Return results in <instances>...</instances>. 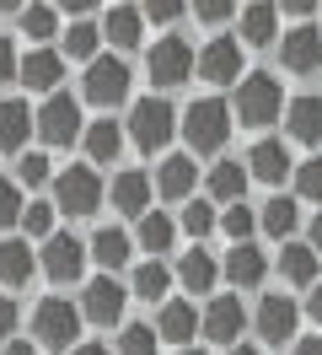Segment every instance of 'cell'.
Here are the masks:
<instances>
[{
  "label": "cell",
  "instance_id": "1",
  "mask_svg": "<svg viewBox=\"0 0 322 355\" xmlns=\"http://www.w3.org/2000/svg\"><path fill=\"white\" fill-rule=\"evenodd\" d=\"M279 108H285V92H279V81L269 76V70H253V76H242V81H236V103H231V113L247 124V130L274 124Z\"/></svg>",
  "mask_w": 322,
  "mask_h": 355
},
{
  "label": "cell",
  "instance_id": "2",
  "mask_svg": "<svg viewBox=\"0 0 322 355\" xmlns=\"http://www.w3.org/2000/svg\"><path fill=\"white\" fill-rule=\"evenodd\" d=\"M231 103H220V97H199L188 113H183V135H188V146L199 156H210L220 151L226 140H231Z\"/></svg>",
  "mask_w": 322,
  "mask_h": 355
},
{
  "label": "cell",
  "instance_id": "3",
  "mask_svg": "<svg viewBox=\"0 0 322 355\" xmlns=\"http://www.w3.org/2000/svg\"><path fill=\"white\" fill-rule=\"evenodd\" d=\"M129 135H134L140 151H161L172 135H177V113H172V103H167V97H140V103L129 108Z\"/></svg>",
  "mask_w": 322,
  "mask_h": 355
},
{
  "label": "cell",
  "instance_id": "4",
  "mask_svg": "<svg viewBox=\"0 0 322 355\" xmlns=\"http://www.w3.org/2000/svg\"><path fill=\"white\" fill-rule=\"evenodd\" d=\"M33 334H38V345H48V350H70V339L81 334V312L70 307L64 296H43L38 312H33Z\"/></svg>",
  "mask_w": 322,
  "mask_h": 355
},
{
  "label": "cell",
  "instance_id": "5",
  "mask_svg": "<svg viewBox=\"0 0 322 355\" xmlns=\"http://www.w3.org/2000/svg\"><path fill=\"white\" fill-rule=\"evenodd\" d=\"M102 194L107 189L91 167H64V173L54 178V200H60V210H70V216H97Z\"/></svg>",
  "mask_w": 322,
  "mask_h": 355
},
{
  "label": "cell",
  "instance_id": "6",
  "mask_svg": "<svg viewBox=\"0 0 322 355\" xmlns=\"http://www.w3.org/2000/svg\"><path fill=\"white\" fill-rule=\"evenodd\" d=\"M86 103H97V108H113V103H124L129 97V65L124 60H113V54H97L91 65H86Z\"/></svg>",
  "mask_w": 322,
  "mask_h": 355
},
{
  "label": "cell",
  "instance_id": "7",
  "mask_svg": "<svg viewBox=\"0 0 322 355\" xmlns=\"http://www.w3.org/2000/svg\"><path fill=\"white\" fill-rule=\"evenodd\" d=\"M145 65H150V81H156V87H183L199 60H193L188 38H156V49H150Z\"/></svg>",
  "mask_w": 322,
  "mask_h": 355
},
{
  "label": "cell",
  "instance_id": "8",
  "mask_svg": "<svg viewBox=\"0 0 322 355\" xmlns=\"http://www.w3.org/2000/svg\"><path fill=\"white\" fill-rule=\"evenodd\" d=\"M38 135L48 146H70V140L81 135V108H75L70 92H54V97L38 108Z\"/></svg>",
  "mask_w": 322,
  "mask_h": 355
},
{
  "label": "cell",
  "instance_id": "9",
  "mask_svg": "<svg viewBox=\"0 0 322 355\" xmlns=\"http://www.w3.org/2000/svg\"><path fill=\"white\" fill-rule=\"evenodd\" d=\"M86 253H91V248L75 243L70 232H54V237L43 243V259H38V264H43V275H48V280H81Z\"/></svg>",
  "mask_w": 322,
  "mask_h": 355
},
{
  "label": "cell",
  "instance_id": "10",
  "mask_svg": "<svg viewBox=\"0 0 322 355\" xmlns=\"http://www.w3.org/2000/svg\"><path fill=\"white\" fill-rule=\"evenodd\" d=\"M124 302H129V291L118 286L113 275H97V280H86V291H81V312L91 323H118V318H124Z\"/></svg>",
  "mask_w": 322,
  "mask_h": 355
},
{
  "label": "cell",
  "instance_id": "11",
  "mask_svg": "<svg viewBox=\"0 0 322 355\" xmlns=\"http://www.w3.org/2000/svg\"><path fill=\"white\" fill-rule=\"evenodd\" d=\"M279 60H285V70H296V76H312V70L322 65V33L312 22L290 27V33L279 38Z\"/></svg>",
  "mask_w": 322,
  "mask_h": 355
},
{
  "label": "cell",
  "instance_id": "12",
  "mask_svg": "<svg viewBox=\"0 0 322 355\" xmlns=\"http://www.w3.org/2000/svg\"><path fill=\"white\" fill-rule=\"evenodd\" d=\"M199 81H215V87L242 81V44L236 38H210L204 54H199Z\"/></svg>",
  "mask_w": 322,
  "mask_h": 355
},
{
  "label": "cell",
  "instance_id": "13",
  "mask_svg": "<svg viewBox=\"0 0 322 355\" xmlns=\"http://www.w3.org/2000/svg\"><path fill=\"white\" fill-rule=\"evenodd\" d=\"M220 275H226V280H231L236 291H253V286H263V275H269V259H263V253H258L253 243H236L231 253H226Z\"/></svg>",
  "mask_w": 322,
  "mask_h": 355
},
{
  "label": "cell",
  "instance_id": "14",
  "mask_svg": "<svg viewBox=\"0 0 322 355\" xmlns=\"http://www.w3.org/2000/svg\"><path fill=\"white\" fill-rule=\"evenodd\" d=\"M21 81H27V92H60L64 81V54H54V49H33L27 60H21Z\"/></svg>",
  "mask_w": 322,
  "mask_h": 355
},
{
  "label": "cell",
  "instance_id": "15",
  "mask_svg": "<svg viewBox=\"0 0 322 355\" xmlns=\"http://www.w3.org/2000/svg\"><path fill=\"white\" fill-rule=\"evenodd\" d=\"M296 302L290 296H263V307H258V334L269 339V345H285L290 334H296Z\"/></svg>",
  "mask_w": 322,
  "mask_h": 355
},
{
  "label": "cell",
  "instance_id": "16",
  "mask_svg": "<svg viewBox=\"0 0 322 355\" xmlns=\"http://www.w3.org/2000/svg\"><path fill=\"white\" fill-rule=\"evenodd\" d=\"M247 173L263 178V183H285V173H296V162L285 151V140H258L253 156H247Z\"/></svg>",
  "mask_w": 322,
  "mask_h": 355
},
{
  "label": "cell",
  "instance_id": "17",
  "mask_svg": "<svg viewBox=\"0 0 322 355\" xmlns=\"http://www.w3.org/2000/svg\"><path fill=\"white\" fill-rule=\"evenodd\" d=\"M242 302L236 296H215L210 307H204V339H220V345H231L236 334H242Z\"/></svg>",
  "mask_w": 322,
  "mask_h": 355
},
{
  "label": "cell",
  "instance_id": "18",
  "mask_svg": "<svg viewBox=\"0 0 322 355\" xmlns=\"http://www.w3.org/2000/svg\"><path fill=\"white\" fill-rule=\"evenodd\" d=\"M285 124H290V140H306V146H317V140H322V97H317V92L296 97V103L285 108Z\"/></svg>",
  "mask_w": 322,
  "mask_h": 355
},
{
  "label": "cell",
  "instance_id": "19",
  "mask_svg": "<svg viewBox=\"0 0 322 355\" xmlns=\"http://www.w3.org/2000/svg\"><path fill=\"white\" fill-rule=\"evenodd\" d=\"M193 183H199L193 156H167V162L156 167V194H161V200H188Z\"/></svg>",
  "mask_w": 322,
  "mask_h": 355
},
{
  "label": "cell",
  "instance_id": "20",
  "mask_svg": "<svg viewBox=\"0 0 322 355\" xmlns=\"http://www.w3.org/2000/svg\"><path fill=\"white\" fill-rule=\"evenodd\" d=\"M140 27H145V11H140V6H107L102 38L113 49H134V44H140Z\"/></svg>",
  "mask_w": 322,
  "mask_h": 355
},
{
  "label": "cell",
  "instance_id": "21",
  "mask_svg": "<svg viewBox=\"0 0 322 355\" xmlns=\"http://www.w3.org/2000/svg\"><path fill=\"white\" fill-rule=\"evenodd\" d=\"M150 205V178L140 167H124V173L113 178V210H124V216H145Z\"/></svg>",
  "mask_w": 322,
  "mask_h": 355
},
{
  "label": "cell",
  "instance_id": "22",
  "mask_svg": "<svg viewBox=\"0 0 322 355\" xmlns=\"http://www.w3.org/2000/svg\"><path fill=\"white\" fill-rule=\"evenodd\" d=\"M156 334L161 339H172V345H188L193 334H199V312L188 307V302H161V312H156Z\"/></svg>",
  "mask_w": 322,
  "mask_h": 355
},
{
  "label": "cell",
  "instance_id": "23",
  "mask_svg": "<svg viewBox=\"0 0 322 355\" xmlns=\"http://www.w3.org/2000/svg\"><path fill=\"white\" fill-rule=\"evenodd\" d=\"M33 269H38L33 248L21 243V237H0V286H27Z\"/></svg>",
  "mask_w": 322,
  "mask_h": 355
},
{
  "label": "cell",
  "instance_id": "24",
  "mask_svg": "<svg viewBox=\"0 0 322 355\" xmlns=\"http://www.w3.org/2000/svg\"><path fill=\"white\" fill-rule=\"evenodd\" d=\"M33 130H38V113H27V103H0V151H21Z\"/></svg>",
  "mask_w": 322,
  "mask_h": 355
},
{
  "label": "cell",
  "instance_id": "25",
  "mask_svg": "<svg viewBox=\"0 0 322 355\" xmlns=\"http://www.w3.org/2000/svg\"><path fill=\"white\" fill-rule=\"evenodd\" d=\"M279 38V6H247L242 11V44H253V49H269Z\"/></svg>",
  "mask_w": 322,
  "mask_h": 355
},
{
  "label": "cell",
  "instance_id": "26",
  "mask_svg": "<svg viewBox=\"0 0 322 355\" xmlns=\"http://www.w3.org/2000/svg\"><path fill=\"white\" fill-rule=\"evenodd\" d=\"M177 280L193 291V296H204V291L220 280V264H215V253H204V248H193V253H183V264H177Z\"/></svg>",
  "mask_w": 322,
  "mask_h": 355
},
{
  "label": "cell",
  "instance_id": "27",
  "mask_svg": "<svg viewBox=\"0 0 322 355\" xmlns=\"http://www.w3.org/2000/svg\"><path fill=\"white\" fill-rule=\"evenodd\" d=\"M279 275H285L290 286H317V253H312V243H285Z\"/></svg>",
  "mask_w": 322,
  "mask_h": 355
},
{
  "label": "cell",
  "instance_id": "28",
  "mask_svg": "<svg viewBox=\"0 0 322 355\" xmlns=\"http://www.w3.org/2000/svg\"><path fill=\"white\" fill-rule=\"evenodd\" d=\"M210 194L220 205H242V194H247V167H242V162H215L210 167Z\"/></svg>",
  "mask_w": 322,
  "mask_h": 355
},
{
  "label": "cell",
  "instance_id": "29",
  "mask_svg": "<svg viewBox=\"0 0 322 355\" xmlns=\"http://www.w3.org/2000/svg\"><path fill=\"white\" fill-rule=\"evenodd\" d=\"M172 243H177V221L167 210H145L140 216V248L145 253H172Z\"/></svg>",
  "mask_w": 322,
  "mask_h": 355
},
{
  "label": "cell",
  "instance_id": "30",
  "mask_svg": "<svg viewBox=\"0 0 322 355\" xmlns=\"http://www.w3.org/2000/svg\"><path fill=\"white\" fill-rule=\"evenodd\" d=\"M86 248H91V259H97V264H102L107 275L129 264V237L118 232V226H102V232H97V237H91Z\"/></svg>",
  "mask_w": 322,
  "mask_h": 355
},
{
  "label": "cell",
  "instance_id": "31",
  "mask_svg": "<svg viewBox=\"0 0 322 355\" xmlns=\"http://www.w3.org/2000/svg\"><path fill=\"white\" fill-rule=\"evenodd\" d=\"M296 221H301V210H296V200H285V194H274V200L263 205V216H258V226H263L269 237H279V243L296 232Z\"/></svg>",
  "mask_w": 322,
  "mask_h": 355
},
{
  "label": "cell",
  "instance_id": "32",
  "mask_svg": "<svg viewBox=\"0 0 322 355\" xmlns=\"http://www.w3.org/2000/svg\"><path fill=\"white\" fill-rule=\"evenodd\" d=\"M118 146H124V130H118L113 119H97V124L86 130V156H91V162H113Z\"/></svg>",
  "mask_w": 322,
  "mask_h": 355
},
{
  "label": "cell",
  "instance_id": "33",
  "mask_svg": "<svg viewBox=\"0 0 322 355\" xmlns=\"http://www.w3.org/2000/svg\"><path fill=\"white\" fill-rule=\"evenodd\" d=\"M172 286V269L161 264V259H150V264L134 269V296H145V302H156V296H167Z\"/></svg>",
  "mask_w": 322,
  "mask_h": 355
},
{
  "label": "cell",
  "instance_id": "34",
  "mask_svg": "<svg viewBox=\"0 0 322 355\" xmlns=\"http://www.w3.org/2000/svg\"><path fill=\"white\" fill-rule=\"evenodd\" d=\"M54 27H60V11H54V6H21V33H27V38L48 44Z\"/></svg>",
  "mask_w": 322,
  "mask_h": 355
},
{
  "label": "cell",
  "instance_id": "35",
  "mask_svg": "<svg viewBox=\"0 0 322 355\" xmlns=\"http://www.w3.org/2000/svg\"><path fill=\"white\" fill-rule=\"evenodd\" d=\"M97 44H102V33L91 22H75L64 33V54H70V60H97Z\"/></svg>",
  "mask_w": 322,
  "mask_h": 355
},
{
  "label": "cell",
  "instance_id": "36",
  "mask_svg": "<svg viewBox=\"0 0 322 355\" xmlns=\"http://www.w3.org/2000/svg\"><path fill=\"white\" fill-rule=\"evenodd\" d=\"M156 345H161V334L145 329V323H129L124 339H118V355H156Z\"/></svg>",
  "mask_w": 322,
  "mask_h": 355
},
{
  "label": "cell",
  "instance_id": "37",
  "mask_svg": "<svg viewBox=\"0 0 322 355\" xmlns=\"http://www.w3.org/2000/svg\"><path fill=\"white\" fill-rule=\"evenodd\" d=\"M220 232H226L231 243H247V237H253V232H258V216H253V210H247V205H231V210L220 216Z\"/></svg>",
  "mask_w": 322,
  "mask_h": 355
},
{
  "label": "cell",
  "instance_id": "38",
  "mask_svg": "<svg viewBox=\"0 0 322 355\" xmlns=\"http://www.w3.org/2000/svg\"><path fill=\"white\" fill-rule=\"evenodd\" d=\"M215 226H220V216H215V210H210L204 200H193L188 210H183V232H188L193 243H199V237H210Z\"/></svg>",
  "mask_w": 322,
  "mask_h": 355
},
{
  "label": "cell",
  "instance_id": "39",
  "mask_svg": "<svg viewBox=\"0 0 322 355\" xmlns=\"http://www.w3.org/2000/svg\"><path fill=\"white\" fill-rule=\"evenodd\" d=\"M21 216H27V205H21V189L11 183V178H0V232H6V226H17Z\"/></svg>",
  "mask_w": 322,
  "mask_h": 355
},
{
  "label": "cell",
  "instance_id": "40",
  "mask_svg": "<svg viewBox=\"0 0 322 355\" xmlns=\"http://www.w3.org/2000/svg\"><path fill=\"white\" fill-rule=\"evenodd\" d=\"M296 194L301 200H322V156H312V162L296 167Z\"/></svg>",
  "mask_w": 322,
  "mask_h": 355
},
{
  "label": "cell",
  "instance_id": "41",
  "mask_svg": "<svg viewBox=\"0 0 322 355\" xmlns=\"http://www.w3.org/2000/svg\"><path fill=\"white\" fill-rule=\"evenodd\" d=\"M21 226H27V237H43V243H48V237H54V205H27V216H21Z\"/></svg>",
  "mask_w": 322,
  "mask_h": 355
},
{
  "label": "cell",
  "instance_id": "42",
  "mask_svg": "<svg viewBox=\"0 0 322 355\" xmlns=\"http://www.w3.org/2000/svg\"><path fill=\"white\" fill-rule=\"evenodd\" d=\"M17 178H21V183H48V156H43V151H27L17 162Z\"/></svg>",
  "mask_w": 322,
  "mask_h": 355
},
{
  "label": "cell",
  "instance_id": "43",
  "mask_svg": "<svg viewBox=\"0 0 322 355\" xmlns=\"http://www.w3.org/2000/svg\"><path fill=\"white\" fill-rule=\"evenodd\" d=\"M11 81H21V60H17V44L0 33V87H11Z\"/></svg>",
  "mask_w": 322,
  "mask_h": 355
},
{
  "label": "cell",
  "instance_id": "44",
  "mask_svg": "<svg viewBox=\"0 0 322 355\" xmlns=\"http://www.w3.org/2000/svg\"><path fill=\"white\" fill-rule=\"evenodd\" d=\"M193 11H199V22H226V17H242L231 0H199Z\"/></svg>",
  "mask_w": 322,
  "mask_h": 355
},
{
  "label": "cell",
  "instance_id": "45",
  "mask_svg": "<svg viewBox=\"0 0 322 355\" xmlns=\"http://www.w3.org/2000/svg\"><path fill=\"white\" fill-rule=\"evenodd\" d=\"M145 17H150V22H177V17H183V6H172V0H150Z\"/></svg>",
  "mask_w": 322,
  "mask_h": 355
},
{
  "label": "cell",
  "instance_id": "46",
  "mask_svg": "<svg viewBox=\"0 0 322 355\" xmlns=\"http://www.w3.org/2000/svg\"><path fill=\"white\" fill-rule=\"evenodd\" d=\"M11 334H17V302L0 296V339H11Z\"/></svg>",
  "mask_w": 322,
  "mask_h": 355
},
{
  "label": "cell",
  "instance_id": "47",
  "mask_svg": "<svg viewBox=\"0 0 322 355\" xmlns=\"http://www.w3.org/2000/svg\"><path fill=\"white\" fill-rule=\"evenodd\" d=\"M70 355H113V350H107V345H97V339H81Z\"/></svg>",
  "mask_w": 322,
  "mask_h": 355
},
{
  "label": "cell",
  "instance_id": "48",
  "mask_svg": "<svg viewBox=\"0 0 322 355\" xmlns=\"http://www.w3.org/2000/svg\"><path fill=\"white\" fill-rule=\"evenodd\" d=\"M296 355H322V334H312V339H301Z\"/></svg>",
  "mask_w": 322,
  "mask_h": 355
},
{
  "label": "cell",
  "instance_id": "49",
  "mask_svg": "<svg viewBox=\"0 0 322 355\" xmlns=\"http://www.w3.org/2000/svg\"><path fill=\"white\" fill-rule=\"evenodd\" d=\"M306 312H312V318H317V323H322V280H317V286H312V302H306Z\"/></svg>",
  "mask_w": 322,
  "mask_h": 355
},
{
  "label": "cell",
  "instance_id": "50",
  "mask_svg": "<svg viewBox=\"0 0 322 355\" xmlns=\"http://www.w3.org/2000/svg\"><path fill=\"white\" fill-rule=\"evenodd\" d=\"M6 355H33V339H11V345H6Z\"/></svg>",
  "mask_w": 322,
  "mask_h": 355
},
{
  "label": "cell",
  "instance_id": "51",
  "mask_svg": "<svg viewBox=\"0 0 322 355\" xmlns=\"http://www.w3.org/2000/svg\"><path fill=\"white\" fill-rule=\"evenodd\" d=\"M312 253H317V259H322V216H317V221H312Z\"/></svg>",
  "mask_w": 322,
  "mask_h": 355
},
{
  "label": "cell",
  "instance_id": "52",
  "mask_svg": "<svg viewBox=\"0 0 322 355\" xmlns=\"http://www.w3.org/2000/svg\"><path fill=\"white\" fill-rule=\"evenodd\" d=\"M226 355H258V350H253V345H231Z\"/></svg>",
  "mask_w": 322,
  "mask_h": 355
},
{
  "label": "cell",
  "instance_id": "53",
  "mask_svg": "<svg viewBox=\"0 0 322 355\" xmlns=\"http://www.w3.org/2000/svg\"><path fill=\"white\" fill-rule=\"evenodd\" d=\"M177 355H199V350H177Z\"/></svg>",
  "mask_w": 322,
  "mask_h": 355
}]
</instances>
